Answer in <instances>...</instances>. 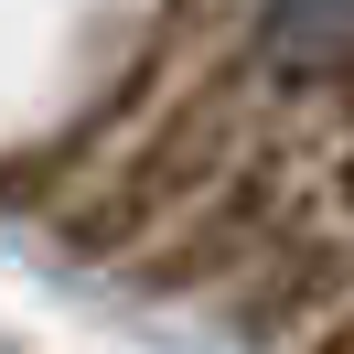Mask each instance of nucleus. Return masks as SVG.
Segmentation results:
<instances>
[{
	"mask_svg": "<svg viewBox=\"0 0 354 354\" xmlns=\"http://www.w3.org/2000/svg\"><path fill=\"white\" fill-rule=\"evenodd\" d=\"M236 161H247V54H215V65H194L65 204H54V236L86 268H129L140 247L172 215H194Z\"/></svg>",
	"mask_w": 354,
	"mask_h": 354,
	"instance_id": "obj_1",
	"label": "nucleus"
},
{
	"mask_svg": "<svg viewBox=\"0 0 354 354\" xmlns=\"http://www.w3.org/2000/svg\"><path fill=\"white\" fill-rule=\"evenodd\" d=\"M290 236V183L268 151H247L236 172L215 183V194L194 204V215H172L151 247L129 258V279L151 290V301H194V290H236L247 268L268 258V247Z\"/></svg>",
	"mask_w": 354,
	"mask_h": 354,
	"instance_id": "obj_2",
	"label": "nucleus"
},
{
	"mask_svg": "<svg viewBox=\"0 0 354 354\" xmlns=\"http://www.w3.org/2000/svg\"><path fill=\"white\" fill-rule=\"evenodd\" d=\"M344 301H354V247L344 236H279L225 290V311H236L247 344H301V333H322Z\"/></svg>",
	"mask_w": 354,
	"mask_h": 354,
	"instance_id": "obj_3",
	"label": "nucleus"
},
{
	"mask_svg": "<svg viewBox=\"0 0 354 354\" xmlns=\"http://www.w3.org/2000/svg\"><path fill=\"white\" fill-rule=\"evenodd\" d=\"M290 354H354V301H344V311H333V322H322V333H301V344H290Z\"/></svg>",
	"mask_w": 354,
	"mask_h": 354,
	"instance_id": "obj_4",
	"label": "nucleus"
}]
</instances>
